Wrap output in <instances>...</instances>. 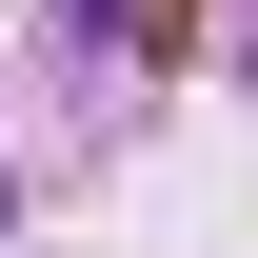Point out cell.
Segmentation results:
<instances>
[]
</instances>
